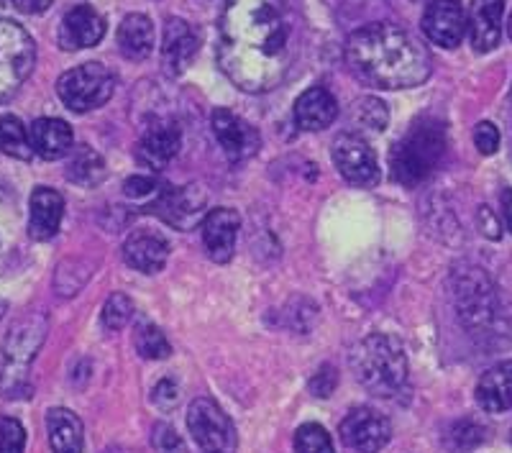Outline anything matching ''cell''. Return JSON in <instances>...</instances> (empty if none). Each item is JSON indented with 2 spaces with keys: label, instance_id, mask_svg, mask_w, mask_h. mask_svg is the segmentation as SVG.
Segmentation results:
<instances>
[{
  "label": "cell",
  "instance_id": "6da1fadb",
  "mask_svg": "<svg viewBox=\"0 0 512 453\" xmlns=\"http://www.w3.org/2000/svg\"><path fill=\"white\" fill-rule=\"evenodd\" d=\"M297 54L292 0H226L216 57L223 75L244 93H267L290 72Z\"/></svg>",
  "mask_w": 512,
  "mask_h": 453
},
{
  "label": "cell",
  "instance_id": "7a4b0ae2",
  "mask_svg": "<svg viewBox=\"0 0 512 453\" xmlns=\"http://www.w3.org/2000/svg\"><path fill=\"white\" fill-rule=\"evenodd\" d=\"M346 59L359 80L382 90L415 88L431 75L425 47L395 24H369L346 41Z\"/></svg>",
  "mask_w": 512,
  "mask_h": 453
},
{
  "label": "cell",
  "instance_id": "3957f363",
  "mask_svg": "<svg viewBox=\"0 0 512 453\" xmlns=\"http://www.w3.org/2000/svg\"><path fill=\"white\" fill-rule=\"evenodd\" d=\"M351 372L377 397H395L408 384V356L402 343L384 333H372L351 351Z\"/></svg>",
  "mask_w": 512,
  "mask_h": 453
},
{
  "label": "cell",
  "instance_id": "277c9868",
  "mask_svg": "<svg viewBox=\"0 0 512 453\" xmlns=\"http://www.w3.org/2000/svg\"><path fill=\"white\" fill-rule=\"evenodd\" d=\"M446 128L433 118H420L390 154L392 177L405 187L423 185L441 169L446 157Z\"/></svg>",
  "mask_w": 512,
  "mask_h": 453
},
{
  "label": "cell",
  "instance_id": "5b68a950",
  "mask_svg": "<svg viewBox=\"0 0 512 453\" xmlns=\"http://www.w3.org/2000/svg\"><path fill=\"white\" fill-rule=\"evenodd\" d=\"M44 338H47L44 315L31 313L16 320V326L11 328L3 341V349H0V395L8 400H18V397H29L34 392L29 382V369Z\"/></svg>",
  "mask_w": 512,
  "mask_h": 453
},
{
  "label": "cell",
  "instance_id": "8992f818",
  "mask_svg": "<svg viewBox=\"0 0 512 453\" xmlns=\"http://www.w3.org/2000/svg\"><path fill=\"white\" fill-rule=\"evenodd\" d=\"M454 300L461 323L472 336L489 338L505 328L497 287L479 269H461L454 274Z\"/></svg>",
  "mask_w": 512,
  "mask_h": 453
},
{
  "label": "cell",
  "instance_id": "52a82bcc",
  "mask_svg": "<svg viewBox=\"0 0 512 453\" xmlns=\"http://www.w3.org/2000/svg\"><path fill=\"white\" fill-rule=\"evenodd\" d=\"M116 77L100 62L80 64L57 80V95L70 111L88 113L113 98Z\"/></svg>",
  "mask_w": 512,
  "mask_h": 453
},
{
  "label": "cell",
  "instance_id": "ba28073f",
  "mask_svg": "<svg viewBox=\"0 0 512 453\" xmlns=\"http://www.w3.org/2000/svg\"><path fill=\"white\" fill-rule=\"evenodd\" d=\"M36 62L34 39L24 26L0 18V103L21 90Z\"/></svg>",
  "mask_w": 512,
  "mask_h": 453
},
{
  "label": "cell",
  "instance_id": "9c48e42d",
  "mask_svg": "<svg viewBox=\"0 0 512 453\" xmlns=\"http://www.w3.org/2000/svg\"><path fill=\"white\" fill-rule=\"evenodd\" d=\"M187 428L200 453H236V428L231 418L208 397H198L187 410Z\"/></svg>",
  "mask_w": 512,
  "mask_h": 453
},
{
  "label": "cell",
  "instance_id": "30bf717a",
  "mask_svg": "<svg viewBox=\"0 0 512 453\" xmlns=\"http://www.w3.org/2000/svg\"><path fill=\"white\" fill-rule=\"evenodd\" d=\"M333 164L351 185L374 187L379 182L377 154L367 139L356 134H341L333 141Z\"/></svg>",
  "mask_w": 512,
  "mask_h": 453
},
{
  "label": "cell",
  "instance_id": "8fae6325",
  "mask_svg": "<svg viewBox=\"0 0 512 453\" xmlns=\"http://www.w3.org/2000/svg\"><path fill=\"white\" fill-rule=\"evenodd\" d=\"M341 441L356 453H377L382 451L392 438L390 420L379 415L372 407H356L341 420Z\"/></svg>",
  "mask_w": 512,
  "mask_h": 453
},
{
  "label": "cell",
  "instance_id": "7c38bea8",
  "mask_svg": "<svg viewBox=\"0 0 512 453\" xmlns=\"http://www.w3.org/2000/svg\"><path fill=\"white\" fill-rule=\"evenodd\" d=\"M423 34L443 49L459 47L469 26L459 0H431L423 13Z\"/></svg>",
  "mask_w": 512,
  "mask_h": 453
},
{
  "label": "cell",
  "instance_id": "4fadbf2b",
  "mask_svg": "<svg viewBox=\"0 0 512 453\" xmlns=\"http://www.w3.org/2000/svg\"><path fill=\"white\" fill-rule=\"evenodd\" d=\"M210 123H213V134H216L218 144L223 146L231 162H241V159L251 157L259 149L256 128H251L244 118H239L228 108H216L213 116H210Z\"/></svg>",
  "mask_w": 512,
  "mask_h": 453
},
{
  "label": "cell",
  "instance_id": "5bb4252c",
  "mask_svg": "<svg viewBox=\"0 0 512 453\" xmlns=\"http://www.w3.org/2000/svg\"><path fill=\"white\" fill-rule=\"evenodd\" d=\"M241 218L231 208L210 210L203 218V244L213 262L226 264L236 251V236H239Z\"/></svg>",
  "mask_w": 512,
  "mask_h": 453
},
{
  "label": "cell",
  "instance_id": "9a60e30c",
  "mask_svg": "<svg viewBox=\"0 0 512 453\" xmlns=\"http://www.w3.org/2000/svg\"><path fill=\"white\" fill-rule=\"evenodd\" d=\"M105 36V21L95 8L75 6L64 13L62 26H59V47L67 52L75 49L95 47Z\"/></svg>",
  "mask_w": 512,
  "mask_h": 453
},
{
  "label": "cell",
  "instance_id": "2e32d148",
  "mask_svg": "<svg viewBox=\"0 0 512 453\" xmlns=\"http://www.w3.org/2000/svg\"><path fill=\"white\" fill-rule=\"evenodd\" d=\"M200 47L198 31L192 29L182 18H169L164 26V44H162V62L169 75H182L192 64Z\"/></svg>",
  "mask_w": 512,
  "mask_h": 453
},
{
  "label": "cell",
  "instance_id": "e0dca14e",
  "mask_svg": "<svg viewBox=\"0 0 512 453\" xmlns=\"http://www.w3.org/2000/svg\"><path fill=\"white\" fill-rule=\"evenodd\" d=\"M203 208H205V195L200 192V187L195 185L162 192L157 203H154V210L162 215L164 221H167L169 226L182 228V231H187V228H192L200 221Z\"/></svg>",
  "mask_w": 512,
  "mask_h": 453
},
{
  "label": "cell",
  "instance_id": "ac0fdd59",
  "mask_svg": "<svg viewBox=\"0 0 512 453\" xmlns=\"http://www.w3.org/2000/svg\"><path fill=\"white\" fill-rule=\"evenodd\" d=\"M505 0H474L469 8V34L477 52H492L502 39Z\"/></svg>",
  "mask_w": 512,
  "mask_h": 453
},
{
  "label": "cell",
  "instance_id": "d6986e66",
  "mask_svg": "<svg viewBox=\"0 0 512 453\" xmlns=\"http://www.w3.org/2000/svg\"><path fill=\"white\" fill-rule=\"evenodd\" d=\"M29 236L36 241H49L57 236L59 223L64 215V200L57 190L49 187H36L31 192L29 203Z\"/></svg>",
  "mask_w": 512,
  "mask_h": 453
},
{
  "label": "cell",
  "instance_id": "ffe728a7",
  "mask_svg": "<svg viewBox=\"0 0 512 453\" xmlns=\"http://www.w3.org/2000/svg\"><path fill=\"white\" fill-rule=\"evenodd\" d=\"M180 128L169 121H154L139 141V159L146 167H164L180 151Z\"/></svg>",
  "mask_w": 512,
  "mask_h": 453
},
{
  "label": "cell",
  "instance_id": "44dd1931",
  "mask_svg": "<svg viewBox=\"0 0 512 453\" xmlns=\"http://www.w3.org/2000/svg\"><path fill=\"white\" fill-rule=\"evenodd\" d=\"M169 244L159 236V233H146L139 231L134 236H128L123 244V259L128 267H134L136 272L144 274H157L159 269L167 264Z\"/></svg>",
  "mask_w": 512,
  "mask_h": 453
},
{
  "label": "cell",
  "instance_id": "7402d4cb",
  "mask_svg": "<svg viewBox=\"0 0 512 453\" xmlns=\"http://www.w3.org/2000/svg\"><path fill=\"white\" fill-rule=\"evenodd\" d=\"M336 116V98L326 88H320V85L305 90L295 103V121L305 131H323V128H328L336 121Z\"/></svg>",
  "mask_w": 512,
  "mask_h": 453
},
{
  "label": "cell",
  "instance_id": "603a6c76",
  "mask_svg": "<svg viewBox=\"0 0 512 453\" xmlns=\"http://www.w3.org/2000/svg\"><path fill=\"white\" fill-rule=\"evenodd\" d=\"M477 402L487 413H507L512 407V361L492 366L477 384Z\"/></svg>",
  "mask_w": 512,
  "mask_h": 453
},
{
  "label": "cell",
  "instance_id": "cb8c5ba5",
  "mask_svg": "<svg viewBox=\"0 0 512 453\" xmlns=\"http://www.w3.org/2000/svg\"><path fill=\"white\" fill-rule=\"evenodd\" d=\"M118 52L128 62H141L154 52V26L141 13H131L118 26Z\"/></svg>",
  "mask_w": 512,
  "mask_h": 453
},
{
  "label": "cell",
  "instance_id": "d4e9b609",
  "mask_svg": "<svg viewBox=\"0 0 512 453\" xmlns=\"http://www.w3.org/2000/svg\"><path fill=\"white\" fill-rule=\"evenodd\" d=\"M31 146L44 159L67 157L72 151V128L59 118H39L31 126Z\"/></svg>",
  "mask_w": 512,
  "mask_h": 453
},
{
  "label": "cell",
  "instance_id": "484cf974",
  "mask_svg": "<svg viewBox=\"0 0 512 453\" xmlns=\"http://www.w3.org/2000/svg\"><path fill=\"white\" fill-rule=\"evenodd\" d=\"M47 433L54 453H82V423L72 410L64 407L49 410Z\"/></svg>",
  "mask_w": 512,
  "mask_h": 453
},
{
  "label": "cell",
  "instance_id": "4316f807",
  "mask_svg": "<svg viewBox=\"0 0 512 453\" xmlns=\"http://www.w3.org/2000/svg\"><path fill=\"white\" fill-rule=\"evenodd\" d=\"M103 177H105L103 159H100L90 146H77V149L72 151L70 164H67V180L82 187H95L103 182Z\"/></svg>",
  "mask_w": 512,
  "mask_h": 453
},
{
  "label": "cell",
  "instance_id": "83f0119b",
  "mask_svg": "<svg viewBox=\"0 0 512 453\" xmlns=\"http://www.w3.org/2000/svg\"><path fill=\"white\" fill-rule=\"evenodd\" d=\"M0 151L21 162H29L34 154L31 134L16 116H0Z\"/></svg>",
  "mask_w": 512,
  "mask_h": 453
},
{
  "label": "cell",
  "instance_id": "f1b7e54d",
  "mask_svg": "<svg viewBox=\"0 0 512 453\" xmlns=\"http://www.w3.org/2000/svg\"><path fill=\"white\" fill-rule=\"evenodd\" d=\"M136 351H139L144 359H167L172 354V346H169L167 336L159 331L152 323H144L136 331Z\"/></svg>",
  "mask_w": 512,
  "mask_h": 453
},
{
  "label": "cell",
  "instance_id": "f546056e",
  "mask_svg": "<svg viewBox=\"0 0 512 453\" xmlns=\"http://www.w3.org/2000/svg\"><path fill=\"white\" fill-rule=\"evenodd\" d=\"M482 441H484V428L474 423V420H459V423L451 425V430H448V436H446V443L448 448H451V453L472 451V448H477Z\"/></svg>",
  "mask_w": 512,
  "mask_h": 453
},
{
  "label": "cell",
  "instance_id": "4dcf8cb0",
  "mask_svg": "<svg viewBox=\"0 0 512 453\" xmlns=\"http://www.w3.org/2000/svg\"><path fill=\"white\" fill-rule=\"evenodd\" d=\"M131 315H134V302H131V297L123 295V292H113V295L105 300L103 315H100V318H103V326L108 328V331H121V328H126Z\"/></svg>",
  "mask_w": 512,
  "mask_h": 453
},
{
  "label": "cell",
  "instance_id": "1f68e13d",
  "mask_svg": "<svg viewBox=\"0 0 512 453\" xmlns=\"http://www.w3.org/2000/svg\"><path fill=\"white\" fill-rule=\"evenodd\" d=\"M295 448L297 453H336L333 451V441L326 433V428H320V425L315 423H305L297 428Z\"/></svg>",
  "mask_w": 512,
  "mask_h": 453
},
{
  "label": "cell",
  "instance_id": "d6a6232c",
  "mask_svg": "<svg viewBox=\"0 0 512 453\" xmlns=\"http://www.w3.org/2000/svg\"><path fill=\"white\" fill-rule=\"evenodd\" d=\"M354 108L361 126L372 128V131H384V126H387V121H390L387 105L377 98H361Z\"/></svg>",
  "mask_w": 512,
  "mask_h": 453
},
{
  "label": "cell",
  "instance_id": "836d02e7",
  "mask_svg": "<svg viewBox=\"0 0 512 453\" xmlns=\"http://www.w3.org/2000/svg\"><path fill=\"white\" fill-rule=\"evenodd\" d=\"M26 430L16 418H0V453H24Z\"/></svg>",
  "mask_w": 512,
  "mask_h": 453
},
{
  "label": "cell",
  "instance_id": "e575fe53",
  "mask_svg": "<svg viewBox=\"0 0 512 453\" xmlns=\"http://www.w3.org/2000/svg\"><path fill=\"white\" fill-rule=\"evenodd\" d=\"M152 443L159 453H187L185 441H182V438L177 436V430L167 423L154 425Z\"/></svg>",
  "mask_w": 512,
  "mask_h": 453
},
{
  "label": "cell",
  "instance_id": "d590c367",
  "mask_svg": "<svg viewBox=\"0 0 512 453\" xmlns=\"http://www.w3.org/2000/svg\"><path fill=\"white\" fill-rule=\"evenodd\" d=\"M336 384H338V374L336 369H333L331 364L326 366H320L318 372H315V377L310 379V392H313L315 397H331L333 390H336Z\"/></svg>",
  "mask_w": 512,
  "mask_h": 453
},
{
  "label": "cell",
  "instance_id": "8d00e7d4",
  "mask_svg": "<svg viewBox=\"0 0 512 453\" xmlns=\"http://www.w3.org/2000/svg\"><path fill=\"white\" fill-rule=\"evenodd\" d=\"M474 144L482 154H495L497 146H500V131L495 128V123L482 121L477 128H474Z\"/></svg>",
  "mask_w": 512,
  "mask_h": 453
},
{
  "label": "cell",
  "instance_id": "74e56055",
  "mask_svg": "<svg viewBox=\"0 0 512 453\" xmlns=\"http://www.w3.org/2000/svg\"><path fill=\"white\" fill-rule=\"evenodd\" d=\"M180 400V387H177L172 379H162V382L154 387V402H157L162 410H169L172 405H177Z\"/></svg>",
  "mask_w": 512,
  "mask_h": 453
},
{
  "label": "cell",
  "instance_id": "f35d334b",
  "mask_svg": "<svg viewBox=\"0 0 512 453\" xmlns=\"http://www.w3.org/2000/svg\"><path fill=\"white\" fill-rule=\"evenodd\" d=\"M154 187H157V182L152 180V177H131V180H126V185H123V190H126L128 198H146V195H152Z\"/></svg>",
  "mask_w": 512,
  "mask_h": 453
},
{
  "label": "cell",
  "instance_id": "ab89813d",
  "mask_svg": "<svg viewBox=\"0 0 512 453\" xmlns=\"http://www.w3.org/2000/svg\"><path fill=\"white\" fill-rule=\"evenodd\" d=\"M11 3L21 13H29V16H36V13H44L49 6H52V0H11Z\"/></svg>",
  "mask_w": 512,
  "mask_h": 453
},
{
  "label": "cell",
  "instance_id": "60d3db41",
  "mask_svg": "<svg viewBox=\"0 0 512 453\" xmlns=\"http://www.w3.org/2000/svg\"><path fill=\"white\" fill-rule=\"evenodd\" d=\"M502 213H505L507 231H512V190H505V195H502Z\"/></svg>",
  "mask_w": 512,
  "mask_h": 453
},
{
  "label": "cell",
  "instance_id": "b9f144b4",
  "mask_svg": "<svg viewBox=\"0 0 512 453\" xmlns=\"http://www.w3.org/2000/svg\"><path fill=\"white\" fill-rule=\"evenodd\" d=\"M507 29H510V39H512V16H510V26H507Z\"/></svg>",
  "mask_w": 512,
  "mask_h": 453
}]
</instances>
